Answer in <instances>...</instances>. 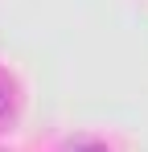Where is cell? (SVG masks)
I'll return each mask as SVG.
<instances>
[{"label":"cell","instance_id":"obj_1","mask_svg":"<svg viewBox=\"0 0 148 152\" xmlns=\"http://www.w3.org/2000/svg\"><path fill=\"white\" fill-rule=\"evenodd\" d=\"M17 115H21V86L8 70H0V132L17 124Z\"/></svg>","mask_w":148,"mask_h":152},{"label":"cell","instance_id":"obj_2","mask_svg":"<svg viewBox=\"0 0 148 152\" xmlns=\"http://www.w3.org/2000/svg\"><path fill=\"white\" fill-rule=\"evenodd\" d=\"M70 152H107V148H103V144H95V140H78Z\"/></svg>","mask_w":148,"mask_h":152}]
</instances>
